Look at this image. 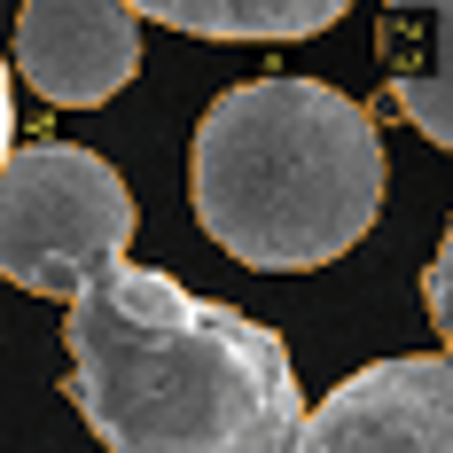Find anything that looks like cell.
I'll list each match as a JSON object with an SVG mask.
<instances>
[{
  "label": "cell",
  "mask_w": 453,
  "mask_h": 453,
  "mask_svg": "<svg viewBox=\"0 0 453 453\" xmlns=\"http://www.w3.org/2000/svg\"><path fill=\"white\" fill-rule=\"evenodd\" d=\"M375 55L399 118L453 157V0H383Z\"/></svg>",
  "instance_id": "obj_6"
},
{
  "label": "cell",
  "mask_w": 453,
  "mask_h": 453,
  "mask_svg": "<svg viewBox=\"0 0 453 453\" xmlns=\"http://www.w3.org/2000/svg\"><path fill=\"white\" fill-rule=\"evenodd\" d=\"M422 305H430V328L453 344V219H446V242H438L430 273H422Z\"/></svg>",
  "instance_id": "obj_8"
},
{
  "label": "cell",
  "mask_w": 453,
  "mask_h": 453,
  "mask_svg": "<svg viewBox=\"0 0 453 453\" xmlns=\"http://www.w3.org/2000/svg\"><path fill=\"white\" fill-rule=\"evenodd\" d=\"M8 134H16V102H8V55H0V165H8Z\"/></svg>",
  "instance_id": "obj_9"
},
{
  "label": "cell",
  "mask_w": 453,
  "mask_h": 453,
  "mask_svg": "<svg viewBox=\"0 0 453 453\" xmlns=\"http://www.w3.org/2000/svg\"><path fill=\"white\" fill-rule=\"evenodd\" d=\"M188 196L226 258L313 273L383 211V134L320 79H242L196 118Z\"/></svg>",
  "instance_id": "obj_2"
},
{
  "label": "cell",
  "mask_w": 453,
  "mask_h": 453,
  "mask_svg": "<svg viewBox=\"0 0 453 453\" xmlns=\"http://www.w3.org/2000/svg\"><path fill=\"white\" fill-rule=\"evenodd\" d=\"M134 188L79 141H32L0 165V273L32 297H79L134 242Z\"/></svg>",
  "instance_id": "obj_3"
},
{
  "label": "cell",
  "mask_w": 453,
  "mask_h": 453,
  "mask_svg": "<svg viewBox=\"0 0 453 453\" xmlns=\"http://www.w3.org/2000/svg\"><path fill=\"white\" fill-rule=\"evenodd\" d=\"M71 407L110 453H289L305 391L266 320L157 266H102L63 320Z\"/></svg>",
  "instance_id": "obj_1"
},
{
  "label": "cell",
  "mask_w": 453,
  "mask_h": 453,
  "mask_svg": "<svg viewBox=\"0 0 453 453\" xmlns=\"http://www.w3.org/2000/svg\"><path fill=\"white\" fill-rule=\"evenodd\" d=\"M289 453H453V360L407 352L344 375Z\"/></svg>",
  "instance_id": "obj_4"
},
{
  "label": "cell",
  "mask_w": 453,
  "mask_h": 453,
  "mask_svg": "<svg viewBox=\"0 0 453 453\" xmlns=\"http://www.w3.org/2000/svg\"><path fill=\"white\" fill-rule=\"evenodd\" d=\"M126 8L196 40H313L352 0H126Z\"/></svg>",
  "instance_id": "obj_7"
},
{
  "label": "cell",
  "mask_w": 453,
  "mask_h": 453,
  "mask_svg": "<svg viewBox=\"0 0 453 453\" xmlns=\"http://www.w3.org/2000/svg\"><path fill=\"white\" fill-rule=\"evenodd\" d=\"M16 71L55 110H94L141 71V24L126 0H24Z\"/></svg>",
  "instance_id": "obj_5"
}]
</instances>
